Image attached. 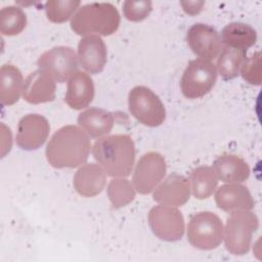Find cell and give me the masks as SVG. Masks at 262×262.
<instances>
[{
    "label": "cell",
    "instance_id": "obj_1",
    "mask_svg": "<svg viewBox=\"0 0 262 262\" xmlns=\"http://www.w3.org/2000/svg\"><path fill=\"white\" fill-rule=\"evenodd\" d=\"M90 147L89 136L81 127L67 125L51 136L45 155L53 168H76L87 161Z\"/></svg>",
    "mask_w": 262,
    "mask_h": 262
},
{
    "label": "cell",
    "instance_id": "obj_2",
    "mask_svg": "<svg viewBox=\"0 0 262 262\" xmlns=\"http://www.w3.org/2000/svg\"><path fill=\"white\" fill-rule=\"evenodd\" d=\"M92 155L110 176L127 177L134 166L135 145L126 134L104 136L95 141Z\"/></svg>",
    "mask_w": 262,
    "mask_h": 262
},
{
    "label": "cell",
    "instance_id": "obj_3",
    "mask_svg": "<svg viewBox=\"0 0 262 262\" xmlns=\"http://www.w3.org/2000/svg\"><path fill=\"white\" fill-rule=\"evenodd\" d=\"M120 19V13L112 3L93 2L76 11L71 19V29L81 36H110L118 30Z\"/></svg>",
    "mask_w": 262,
    "mask_h": 262
},
{
    "label": "cell",
    "instance_id": "obj_4",
    "mask_svg": "<svg viewBox=\"0 0 262 262\" xmlns=\"http://www.w3.org/2000/svg\"><path fill=\"white\" fill-rule=\"evenodd\" d=\"M259 220L251 210L232 211L227 217L223 237L226 250L236 256L247 254L251 247L253 233L258 229Z\"/></svg>",
    "mask_w": 262,
    "mask_h": 262
},
{
    "label": "cell",
    "instance_id": "obj_5",
    "mask_svg": "<svg viewBox=\"0 0 262 262\" xmlns=\"http://www.w3.org/2000/svg\"><path fill=\"white\" fill-rule=\"evenodd\" d=\"M128 107L139 123L148 127H158L166 119V110L162 100L145 86H135L130 90Z\"/></svg>",
    "mask_w": 262,
    "mask_h": 262
},
{
    "label": "cell",
    "instance_id": "obj_6",
    "mask_svg": "<svg viewBox=\"0 0 262 262\" xmlns=\"http://www.w3.org/2000/svg\"><path fill=\"white\" fill-rule=\"evenodd\" d=\"M221 219L209 211L199 212L191 216L187 225V241L200 250L216 249L223 239Z\"/></svg>",
    "mask_w": 262,
    "mask_h": 262
},
{
    "label": "cell",
    "instance_id": "obj_7",
    "mask_svg": "<svg viewBox=\"0 0 262 262\" xmlns=\"http://www.w3.org/2000/svg\"><path fill=\"white\" fill-rule=\"evenodd\" d=\"M216 81V67L210 60L195 58L187 63L182 74L181 92L189 99L201 98L211 91Z\"/></svg>",
    "mask_w": 262,
    "mask_h": 262
},
{
    "label": "cell",
    "instance_id": "obj_8",
    "mask_svg": "<svg viewBox=\"0 0 262 262\" xmlns=\"http://www.w3.org/2000/svg\"><path fill=\"white\" fill-rule=\"evenodd\" d=\"M167 170L165 158L157 151L144 154L133 172V186L141 194L150 193L163 180Z\"/></svg>",
    "mask_w": 262,
    "mask_h": 262
},
{
    "label": "cell",
    "instance_id": "obj_9",
    "mask_svg": "<svg viewBox=\"0 0 262 262\" xmlns=\"http://www.w3.org/2000/svg\"><path fill=\"white\" fill-rule=\"evenodd\" d=\"M148 224L156 236L166 242H175L184 233V218L175 207L159 205L150 209Z\"/></svg>",
    "mask_w": 262,
    "mask_h": 262
},
{
    "label": "cell",
    "instance_id": "obj_10",
    "mask_svg": "<svg viewBox=\"0 0 262 262\" xmlns=\"http://www.w3.org/2000/svg\"><path fill=\"white\" fill-rule=\"evenodd\" d=\"M78 55L72 47L55 46L38 58L39 69L48 72L57 83H63L78 72Z\"/></svg>",
    "mask_w": 262,
    "mask_h": 262
},
{
    "label": "cell",
    "instance_id": "obj_11",
    "mask_svg": "<svg viewBox=\"0 0 262 262\" xmlns=\"http://www.w3.org/2000/svg\"><path fill=\"white\" fill-rule=\"evenodd\" d=\"M186 42L190 50L199 58L212 60L221 51V38L218 32L211 26L198 23L192 25L186 33Z\"/></svg>",
    "mask_w": 262,
    "mask_h": 262
},
{
    "label": "cell",
    "instance_id": "obj_12",
    "mask_svg": "<svg viewBox=\"0 0 262 262\" xmlns=\"http://www.w3.org/2000/svg\"><path fill=\"white\" fill-rule=\"evenodd\" d=\"M50 131L47 119L39 114L24 116L17 125L16 144L25 150H35L46 141Z\"/></svg>",
    "mask_w": 262,
    "mask_h": 262
},
{
    "label": "cell",
    "instance_id": "obj_13",
    "mask_svg": "<svg viewBox=\"0 0 262 262\" xmlns=\"http://www.w3.org/2000/svg\"><path fill=\"white\" fill-rule=\"evenodd\" d=\"M78 59L89 74L100 73L107 60L106 45L98 35L83 37L78 44Z\"/></svg>",
    "mask_w": 262,
    "mask_h": 262
},
{
    "label": "cell",
    "instance_id": "obj_14",
    "mask_svg": "<svg viewBox=\"0 0 262 262\" xmlns=\"http://www.w3.org/2000/svg\"><path fill=\"white\" fill-rule=\"evenodd\" d=\"M55 83L56 81L48 72L38 69L26 78L23 97L32 104L52 101L55 98Z\"/></svg>",
    "mask_w": 262,
    "mask_h": 262
},
{
    "label": "cell",
    "instance_id": "obj_15",
    "mask_svg": "<svg viewBox=\"0 0 262 262\" xmlns=\"http://www.w3.org/2000/svg\"><path fill=\"white\" fill-rule=\"evenodd\" d=\"M189 195L190 185L188 179L173 173L156 187L154 200L161 205L179 207L189 200Z\"/></svg>",
    "mask_w": 262,
    "mask_h": 262
},
{
    "label": "cell",
    "instance_id": "obj_16",
    "mask_svg": "<svg viewBox=\"0 0 262 262\" xmlns=\"http://www.w3.org/2000/svg\"><path fill=\"white\" fill-rule=\"evenodd\" d=\"M106 184V172L95 163L81 166L74 175V187L84 198H93L99 194Z\"/></svg>",
    "mask_w": 262,
    "mask_h": 262
},
{
    "label": "cell",
    "instance_id": "obj_17",
    "mask_svg": "<svg viewBox=\"0 0 262 262\" xmlns=\"http://www.w3.org/2000/svg\"><path fill=\"white\" fill-rule=\"evenodd\" d=\"M217 207L226 212L236 210H252L255 202L250 190L241 183H226L215 192Z\"/></svg>",
    "mask_w": 262,
    "mask_h": 262
},
{
    "label": "cell",
    "instance_id": "obj_18",
    "mask_svg": "<svg viewBox=\"0 0 262 262\" xmlns=\"http://www.w3.org/2000/svg\"><path fill=\"white\" fill-rule=\"evenodd\" d=\"M94 84L91 77L85 72H76L68 80L64 96L67 104L73 110L87 107L94 98Z\"/></svg>",
    "mask_w": 262,
    "mask_h": 262
},
{
    "label": "cell",
    "instance_id": "obj_19",
    "mask_svg": "<svg viewBox=\"0 0 262 262\" xmlns=\"http://www.w3.org/2000/svg\"><path fill=\"white\" fill-rule=\"evenodd\" d=\"M221 181L225 183H241L250 176L248 163L238 156L222 154L213 163L212 167Z\"/></svg>",
    "mask_w": 262,
    "mask_h": 262
},
{
    "label": "cell",
    "instance_id": "obj_20",
    "mask_svg": "<svg viewBox=\"0 0 262 262\" xmlns=\"http://www.w3.org/2000/svg\"><path fill=\"white\" fill-rule=\"evenodd\" d=\"M114 114L99 107H90L78 116L79 126L92 138L107 135L114 126Z\"/></svg>",
    "mask_w": 262,
    "mask_h": 262
},
{
    "label": "cell",
    "instance_id": "obj_21",
    "mask_svg": "<svg viewBox=\"0 0 262 262\" xmlns=\"http://www.w3.org/2000/svg\"><path fill=\"white\" fill-rule=\"evenodd\" d=\"M21 72L13 64H3L0 69V100L3 105H12L18 101L24 91Z\"/></svg>",
    "mask_w": 262,
    "mask_h": 262
},
{
    "label": "cell",
    "instance_id": "obj_22",
    "mask_svg": "<svg viewBox=\"0 0 262 262\" xmlns=\"http://www.w3.org/2000/svg\"><path fill=\"white\" fill-rule=\"evenodd\" d=\"M220 38L225 46L247 51V49L255 45L257 32L248 24L233 21L223 28Z\"/></svg>",
    "mask_w": 262,
    "mask_h": 262
},
{
    "label": "cell",
    "instance_id": "obj_23",
    "mask_svg": "<svg viewBox=\"0 0 262 262\" xmlns=\"http://www.w3.org/2000/svg\"><path fill=\"white\" fill-rule=\"evenodd\" d=\"M188 181L194 198L205 200L213 194L219 179L212 167L200 166L191 171Z\"/></svg>",
    "mask_w": 262,
    "mask_h": 262
},
{
    "label": "cell",
    "instance_id": "obj_24",
    "mask_svg": "<svg viewBox=\"0 0 262 262\" xmlns=\"http://www.w3.org/2000/svg\"><path fill=\"white\" fill-rule=\"evenodd\" d=\"M247 51L225 46L219 53L217 59L218 73L224 80H230L238 76L241 68L246 58Z\"/></svg>",
    "mask_w": 262,
    "mask_h": 262
},
{
    "label": "cell",
    "instance_id": "obj_25",
    "mask_svg": "<svg viewBox=\"0 0 262 262\" xmlns=\"http://www.w3.org/2000/svg\"><path fill=\"white\" fill-rule=\"evenodd\" d=\"M27 15L18 6H5L0 11V32L5 36H15L24 31Z\"/></svg>",
    "mask_w": 262,
    "mask_h": 262
},
{
    "label": "cell",
    "instance_id": "obj_26",
    "mask_svg": "<svg viewBox=\"0 0 262 262\" xmlns=\"http://www.w3.org/2000/svg\"><path fill=\"white\" fill-rule=\"evenodd\" d=\"M107 195L114 208L127 206L135 199V189L125 178H115L107 185Z\"/></svg>",
    "mask_w": 262,
    "mask_h": 262
},
{
    "label": "cell",
    "instance_id": "obj_27",
    "mask_svg": "<svg viewBox=\"0 0 262 262\" xmlns=\"http://www.w3.org/2000/svg\"><path fill=\"white\" fill-rule=\"evenodd\" d=\"M79 0H50L45 3L47 18L55 24H61L73 17L75 11L79 9Z\"/></svg>",
    "mask_w": 262,
    "mask_h": 262
},
{
    "label": "cell",
    "instance_id": "obj_28",
    "mask_svg": "<svg viewBox=\"0 0 262 262\" xmlns=\"http://www.w3.org/2000/svg\"><path fill=\"white\" fill-rule=\"evenodd\" d=\"M152 10V3L148 0H127L123 4L124 16L130 21L145 19Z\"/></svg>",
    "mask_w": 262,
    "mask_h": 262
},
{
    "label": "cell",
    "instance_id": "obj_29",
    "mask_svg": "<svg viewBox=\"0 0 262 262\" xmlns=\"http://www.w3.org/2000/svg\"><path fill=\"white\" fill-rule=\"evenodd\" d=\"M243 79L252 85L261 84V53L255 52L250 57H246L241 68Z\"/></svg>",
    "mask_w": 262,
    "mask_h": 262
},
{
    "label": "cell",
    "instance_id": "obj_30",
    "mask_svg": "<svg viewBox=\"0 0 262 262\" xmlns=\"http://www.w3.org/2000/svg\"><path fill=\"white\" fill-rule=\"evenodd\" d=\"M205 2L204 1H181L180 5L182 6L185 13L189 15H195L200 13L203 9Z\"/></svg>",
    "mask_w": 262,
    "mask_h": 262
}]
</instances>
